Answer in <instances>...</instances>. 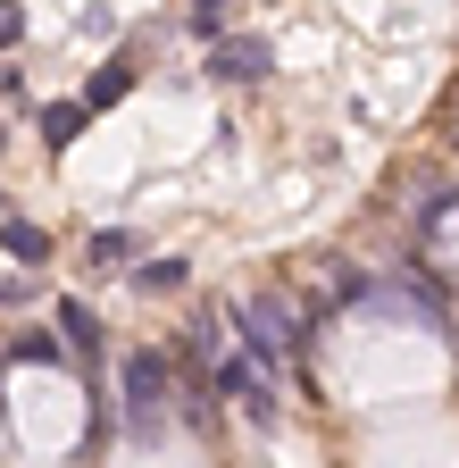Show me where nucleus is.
Returning a JSON list of instances; mask_svg holds the SVG:
<instances>
[{
    "mask_svg": "<svg viewBox=\"0 0 459 468\" xmlns=\"http://www.w3.org/2000/svg\"><path fill=\"white\" fill-rule=\"evenodd\" d=\"M118 385H126V419H134V435L167 427V360H159V351H126Z\"/></svg>",
    "mask_w": 459,
    "mask_h": 468,
    "instance_id": "f257e3e1",
    "label": "nucleus"
},
{
    "mask_svg": "<svg viewBox=\"0 0 459 468\" xmlns=\"http://www.w3.org/2000/svg\"><path fill=\"white\" fill-rule=\"evenodd\" d=\"M235 326H243V343H251V360H284V351L301 343V318L284 310V302H235Z\"/></svg>",
    "mask_w": 459,
    "mask_h": 468,
    "instance_id": "f03ea898",
    "label": "nucleus"
},
{
    "mask_svg": "<svg viewBox=\"0 0 459 468\" xmlns=\"http://www.w3.org/2000/svg\"><path fill=\"white\" fill-rule=\"evenodd\" d=\"M267 68H276V50H267L259 34H217V42H209V76H217V84H259Z\"/></svg>",
    "mask_w": 459,
    "mask_h": 468,
    "instance_id": "7ed1b4c3",
    "label": "nucleus"
},
{
    "mask_svg": "<svg viewBox=\"0 0 459 468\" xmlns=\"http://www.w3.org/2000/svg\"><path fill=\"white\" fill-rule=\"evenodd\" d=\"M0 251L26 260V268H42V260H50V234H42V226H26V218H0Z\"/></svg>",
    "mask_w": 459,
    "mask_h": 468,
    "instance_id": "20e7f679",
    "label": "nucleus"
},
{
    "mask_svg": "<svg viewBox=\"0 0 459 468\" xmlns=\"http://www.w3.org/2000/svg\"><path fill=\"white\" fill-rule=\"evenodd\" d=\"M84 117H92L84 101H50V109H42V143H50V151H68V143L84 134Z\"/></svg>",
    "mask_w": 459,
    "mask_h": 468,
    "instance_id": "39448f33",
    "label": "nucleus"
},
{
    "mask_svg": "<svg viewBox=\"0 0 459 468\" xmlns=\"http://www.w3.org/2000/svg\"><path fill=\"white\" fill-rule=\"evenodd\" d=\"M217 377H225V393H243V410H251V419H259V427H267V419H276V401H267V385H259V377H251V368H243V360H225V368H217Z\"/></svg>",
    "mask_w": 459,
    "mask_h": 468,
    "instance_id": "423d86ee",
    "label": "nucleus"
},
{
    "mask_svg": "<svg viewBox=\"0 0 459 468\" xmlns=\"http://www.w3.org/2000/svg\"><path fill=\"white\" fill-rule=\"evenodd\" d=\"M134 251H142V243H134L126 226H100L92 243H84V260H92V268H118V260H134Z\"/></svg>",
    "mask_w": 459,
    "mask_h": 468,
    "instance_id": "0eeeda50",
    "label": "nucleus"
},
{
    "mask_svg": "<svg viewBox=\"0 0 459 468\" xmlns=\"http://www.w3.org/2000/svg\"><path fill=\"white\" fill-rule=\"evenodd\" d=\"M59 335H68V343L84 351V360H92V343H100V318H92L84 302H59Z\"/></svg>",
    "mask_w": 459,
    "mask_h": 468,
    "instance_id": "6e6552de",
    "label": "nucleus"
},
{
    "mask_svg": "<svg viewBox=\"0 0 459 468\" xmlns=\"http://www.w3.org/2000/svg\"><path fill=\"white\" fill-rule=\"evenodd\" d=\"M134 284H142V292H176V284H184V260H142Z\"/></svg>",
    "mask_w": 459,
    "mask_h": 468,
    "instance_id": "1a4fd4ad",
    "label": "nucleus"
},
{
    "mask_svg": "<svg viewBox=\"0 0 459 468\" xmlns=\"http://www.w3.org/2000/svg\"><path fill=\"white\" fill-rule=\"evenodd\" d=\"M126 84H134L126 68H100V76H92V92H84V109H109V101H126Z\"/></svg>",
    "mask_w": 459,
    "mask_h": 468,
    "instance_id": "9d476101",
    "label": "nucleus"
},
{
    "mask_svg": "<svg viewBox=\"0 0 459 468\" xmlns=\"http://www.w3.org/2000/svg\"><path fill=\"white\" fill-rule=\"evenodd\" d=\"M225 17H235V0H201V9H193V26H201V34H209V42H217V34H225Z\"/></svg>",
    "mask_w": 459,
    "mask_h": 468,
    "instance_id": "9b49d317",
    "label": "nucleus"
},
{
    "mask_svg": "<svg viewBox=\"0 0 459 468\" xmlns=\"http://www.w3.org/2000/svg\"><path fill=\"white\" fill-rule=\"evenodd\" d=\"M17 34H26V9H17V0H0V50H9Z\"/></svg>",
    "mask_w": 459,
    "mask_h": 468,
    "instance_id": "f8f14e48",
    "label": "nucleus"
},
{
    "mask_svg": "<svg viewBox=\"0 0 459 468\" xmlns=\"http://www.w3.org/2000/svg\"><path fill=\"white\" fill-rule=\"evenodd\" d=\"M0 302H34V276L17 268V276H0Z\"/></svg>",
    "mask_w": 459,
    "mask_h": 468,
    "instance_id": "ddd939ff",
    "label": "nucleus"
}]
</instances>
